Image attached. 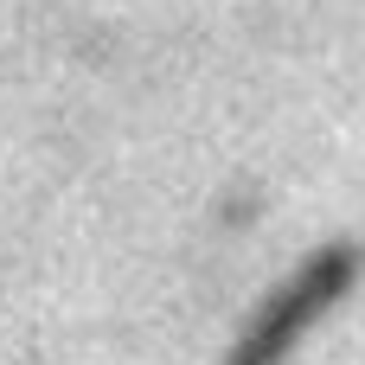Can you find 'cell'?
<instances>
[{
  "label": "cell",
  "mask_w": 365,
  "mask_h": 365,
  "mask_svg": "<svg viewBox=\"0 0 365 365\" xmlns=\"http://www.w3.org/2000/svg\"><path fill=\"white\" fill-rule=\"evenodd\" d=\"M346 282H353V250H321V257L257 314V327L231 346L225 365H282L289 353H295V340L308 334V321H314Z\"/></svg>",
  "instance_id": "obj_1"
}]
</instances>
